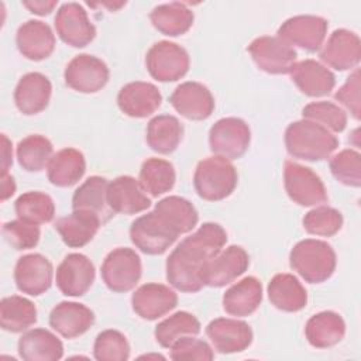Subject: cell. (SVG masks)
I'll return each mask as SVG.
<instances>
[{
  "label": "cell",
  "mask_w": 361,
  "mask_h": 361,
  "mask_svg": "<svg viewBox=\"0 0 361 361\" xmlns=\"http://www.w3.org/2000/svg\"><path fill=\"white\" fill-rule=\"evenodd\" d=\"M227 243L226 230L217 223L202 224L183 238L166 259V279L178 290L193 293L203 286V269Z\"/></svg>",
  "instance_id": "cell-1"
},
{
  "label": "cell",
  "mask_w": 361,
  "mask_h": 361,
  "mask_svg": "<svg viewBox=\"0 0 361 361\" xmlns=\"http://www.w3.org/2000/svg\"><path fill=\"white\" fill-rule=\"evenodd\" d=\"M285 147L290 157L316 162L327 159L337 149L338 140L324 127L303 118L286 127Z\"/></svg>",
  "instance_id": "cell-2"
},
{
  "label": "cell",
  "mask_w": 361,
  "mask_h": 361,
  "mask_svg": "<svg viewBox=\"0 0 361 361\" xmlns=\"http://www.w3.org/2000/svg\"><path fill=\"white\" fill-rule=\"evenodd\" d=\"M289 264L309 283L327 281L336 269V252L322 240L306 238L299 241L289 254Z\"/></svg>",
  "instance_id": "cell-3"
},
{
  "label": "cell",
  "mask_w": 361,
  "mask_h": 361,
  "mask_svg": "<svg viewBox=\"0 0 361 361\" xmlns=\"http://www.w3.org/2000/svg\"><path fill=\"white\" fill-rule=\"evenodd\" d=\"M237 179V171L230 159L213 155L197 164L193 175V186L202 199L219 202L234 192Z\"/></svg>",
  "instance_id": "cell-4"
},
{
  "label": "cell",
  "mask_w": 361,
  "mask_h": 361,
  "mask_svg": "<svg viewBox=\"0 0 361 361\" xmlns=\"http://www.w3.org/2000/svg\"><path fill=\"white\" fill-rule=\"evenodd\" d=\"M179 234L176 227L157 210L135 219L130 227L133 244L148 255L164 254Z\"/></svg>",
  "instance_id": "cell-5"
},
{
  "label": "cell",
  "mask_w": 361,
  "mask_h": 361,
  "mask_svg": "<svg viewBox=\"0 0 361 361\" xmlns=\"http://www.w3.org/2000/svg\"><path fill=\"white\" fill-rule=\"evenodd\" d=\"M141 259L127 247L110 251L102 264V278L106 286L117 293L131 290L141 278Z\"/></svg>",
  "instance_id": "cell-6"
},
{
  "label": "cell",
  "mask_w": 361,
  "mask_h": 361,
  "mask_svg": "<svg viewBox=\"0 0 361 361\" xmlns=\"http://www.w3.org/2000/svg\"><path fill=\"white\" fill-rule=\"evenodd\" d=\"M189 54L171 41L155 42L147 52L145 66L158 82H175L189 71Z\"/></svg>",
  "instance_id": "cell-7"
},
{
  "label": "cell",
  "mask_w": 361,
  "mask_h": 361,
  "mask_svg": "<svg viewBox=\"0 0 361 361\" xmlns=\"http://www.w3.org/2000/svg\"><path fill=\"white\" fill-rule=\"evenodd\" d=\"M251 141L248 124L237 117H226L216 121L209 131V145L214 155L227 159L241 158Z\"/></svg>",
  "instance_id": "cell-8"
},
{
  "label": "cell",
  "mask_w": 361,
  "mask_h": 361,
  "mask_svg": "<svg viewBox=\"0 0 361 361\" xmlns=\"http://www.w3.org/2000/svg\"><path fill=\"white\" fill-rule=\"evenodd\" d=\"M283 183L290 200L300 206H317L327 202V190L322 179L310 168L298 162H285Z\"/></svg>",
  "instance_id": "cell-9"
},
{
  "label": "cell",
  "mask_w": 361,
  "mask_h": 361,
  "mask_svg": "<svg viewBox=\"0 0 361 361\" xmlns=\"http://www.w3.org/2000/svg\"><path fill=\"white\" fill-rule=\"evenodd\" d=\"M255 65L271 75L290 73L296 63V51L278 37H258L248 45Z\"/></svg>",
  "instance_id": "cell-10"
},
{
  "label": "cell",
  "mask_w": 361,
  "mask_h": 361,
  "mask_svg": "<svg viewBox=\"0 0 361 361\" xmlns=\"http://www.w3.org/2000/svg\"><path fill=\"white\" fill-rule=\"evenodd\" d=\"M327 20L319 16H295L288 18L278 30V38L288 45H296L309 52L322 48L327 34Z\"/></svg>",
  "instance_id": "cell-11"
},
{
  "label": "cell",
  "mask_w": 361,
  "mask_h": 361,
  "mask_svg": "<svg viewBox=\"0 0 361 361\" xmlns=\"http://www.w3.org/2000/svg\"><path fill=\"white\" fill-rule=\"evenodd\" d=\"M107 65L89 54L76 55L65 68V83L80 93H96L109 82Z\"/></svg>",
  "instance_id": "cell-12"
},
{
  "label": "cell",
  "mask_w": 361,
  "mask_h": 361,
  "mask_svg": "<svg viewBox=\"0 0 361 361\" xmlns=\"http://www.w3.org/2000/svg\"><path fill=\"white\" fill-rule=\"evenodd\" d=\"M54 24L58 37L73 48H83L96 37V28L79 3L62 4L56 11Z\"/></svg>",
  "instance_id": "cell-13"
},
{
  "label": "cell",
  "mask_w": 361,
  "mask_h": 361,
  "mask_svg": "<svg viewBox=\"0 0 361 361\" xmlns=\"http://www.w3.org/2000/svg\"><path fill=\"white\" fill-rule=\"evenodd\" d=\"M94 265L83 254H68L56 268V286L65 296H83L94 282Z\"/></svg>",
  "instance_id": "cell-14"
},
{
  "label": "cell",
  "mask_w": 361,
  "mask_h": 361,
  "mask_svg": "<svg viewBox=\"0 0 361 361\" xmlns=\"http://www.w3.org/2000/svg\"><path fill=\"white\" fill-rule=\"evenodd\" d=\"M250 265L247 251L240 245H230L212 258L203 269V282L210 288H221L243 275Z\"/></svg>",
  "instance_id": "cell-15"
},
{
  "label": "cell",
  "mask_w": 361,
  "mask_h": 361,
  "mask_svg": "<svg viewBox=\"0 0 361 361\" xmlns=\"http://www.w3.org/2000/svg\"><path fill=\"white\" fill-rule=\"evenodd\" d=\"M52 264L41 254H27L18 258L14 268V281L20 292L39 296L51 288Z\"/></svg>",
  "instance_id": "cell-16"
},
{
  "label": "cell",
  "mask_w": 361,
  "mask_h": 361,
  "mask_svg": "<svg viewBox=\"0 0 361 361\" xmlns=\"http://www.w3.org/2000/svg\"><path fill=\"white\" fill-rule=\"evenodd\" d=\"M169 102L172 107L188 120H206L214 110V99L210 90L199 82H185L176 86Z\"/></svg>",
  "instance_id": "cell-17"
},
{
  "label": "cell",
  "mask_w": 361,
  "mask_h": 361,
  "mask_svg": "<svg viewBox=\"0 0 361 361\" xmlns=\"http://www.w3.org/2000/svg\"><path fill=\"white\" fill-rule=\"evenodd\" d=\"M206 334L214 350L221 354L241 353L252 343L251 327L245 322L237 319H214L207 324Z\"/></svg>",
  "instance_id": "cell-18"
},
{
  "label": "cell",
  "mask_w": 361,
  "mask_h": 361,
  "mask_svg": "<svg viewBox=\"0 0 361 361\" xmlns=\"http://www.w3.org/2000/svg\"><path fill=\"white\" fill-rule=\"evenodd\" d=\"M319 56L327 66L336 71L355 69L361 59V41L353 31L336 30L329 37Z\"/></svg>",
  "instance_id": "cell-19"
},
{
  "label": "cell",
  "mask_w": 361,
  "mask_h": 361,
  "mask_svg": "<svg viewBox=\"0 0 361 361\" xmlns=\"http://www.w3.org/2000/svg\"><path fill=\"white\" fill-rule=\"evenodd\" d=\"M176 303V293L162 283L141 285L131 296L133 310L144 320H157L165 316L175 309Z\"/></svg>",
  "instance_id": "cell-20"
},
{
  "label": "cell",
  "mask_w": 361,
  "mask_h": 361,
  "mask_svg": "<svg viewBox=\"0 0 361 361\" xmlns=\"http://www.w3.org/2000/svg\"><path fill=\"white\" fill-rule=\"evenodd\" d=\"M162 96L158 87L148 82H130L124 85L117 94L120 110L134 118L151 116L161 106Z\"/></svg>",
  "instance_id": "cell-21"
},
{
  "label": "cell",
  "mask_w": 361,
  "mask_h": 361,
  "mask_svg": "<svg viewBox=\"0 0 361 361\" xmlns=\"http://www.w3.org/2000/svg\"><path fill=\"white\" fill-rule=\"evenodd\" d=\"M107 204L110 210L121 214H137L151 206L140 182L133 176H118L107 186Z\"/></svg>",
  "instance_id": "cell-22"
},
{
  "label": "cell",
  "mask_w": 361,
  "mask_h": 361,
  "mask_svg": "<svg viewBox=\"0 0 361 361\" xmlns=\"http://www.w3.org/2000/svg\"><path fill=\"white\" fill-rule=\"evenodd\" d=\"M20 54L30 61H42L55 49V35L51 27L39 20H28L21 24L16 34Z\"/></svg>",
  "instance_id": "cell-23"
},
{
  "label": "cell",
  "mask_w": 361,
  "mask_h": 361,
  "mask_svg": "<svg viewBox=\"0 0 361 361\" xmlns=\"http://www.w3.org/2000/svg\"><path fill=\"white\" fill-rule=\"evenodd\" d=\"M51 93L52 85L49 79L39 72H30L18 80L14 90V102L23 114L32 116L47 109Z\"/></svg>",
  "instance_id": "cell-24"
},
{
  "label": "cell",
  "mask_w": 361,
  "mask_h": 361,
  "mask_svg": "<svg viewBox=\"0 0 361 361\" xmlns=\"http://www.w3.org/2000/svg\"><path fill=\"white\" fill-rule=\"evenodd\" d=\"M94 323V313L78 302H61L49 314V326L65 338L85 334Z\"/></svg>",
  "instance_id": "cell-25"
},
{
  "label": "cell",
  "mask_w": 361,
  "mask_h": 361,
  "mask_svg": "<svg viewBox=\"0 0 361 361\" xmlns=\"http://www.w3.org/2000/svg\"><path fill=\"white\" fill-rule=\"evenodd\" d=\"M290 78L298 89L310 97L327 96L336 85L334 73L314 59H303L295 63Z\"/></svg>",
  "instance_id": "cell-26"
},
{
  "label": "cell",
  "mask_w": 361,
  "mask_h": 361,
  "mask_svg": "<svg viewBox=\"0 0 361 361\" xmlns=\"http://www.w3.org/2000/svg\"><path fill=\"white\" fill-rule=\"evenodd\" d=\"M102 223L103 220L92 212L73 210L55 223V230L68 247L80 248L93 240Z\"/></svg>",
  "instance_id": "cell-27"
},
{
  "label": "cell",
  "mask_w": 361,
  "mask_h": 361,
  "mask_svg": "<svg viewBox=\"0 0 361 361\" xmlns=\"http://www.w3.org/2000/svg\"><path fill=\"white\" fill-rule=\"evenodd\" d=\"M262 302V285L255 276H245L223 295V309L237 317L252 314Z\"/></svg>",
  "instance_id": "cell-28"
},
{
  "label": "cell",
  "mask_w": 361,
  "mask_h": 361,
  "mask_svg": "<svg viewBox=\"0 0 361 361\" xmlns=\"http://www.w3.org/2000/svg\"><path fill=\"white\" fill-rule=\"evenodd\" d=\"M18 354L25 361H58L63 355V344L49 330L32 329L20 337Z\"/></svg>",
  "instance_id": "cell-29"
},
{
  "label": "cell",
  "mask_w": 361,
  "mask_h": 361,
  "mask_svg": "<svg viewBox=\"0 0 361 361\" xmlns=\"http://www.w3.org/2000/svg\"><path fill=\"white\" fill-rule=\"evenodd\" d=\"M345 334L343 317L331 310L320 312L312 316L305 326V336L310 345L316 348H329L338 344Z\"/></svg>",
  "instance_id": "cell-30"
},
{
  "label": "cell",
  "mask_w": 361,
  "mask_h": 361,
  "mask_svg": "<svg viewBox=\"0 0 361 361\" xmlns=\"http://www.w3.org/2000/svg\"><path fill=\"white\" fill-rule=\"evenodd\" d=\"M269 302L282 312H299L307 303V292L290 274H276L268 283Z\"/></svg>",
  "instance_id": "cell-31"
},
{
  "label": "cell",
  "mask_w": 361,
  "mask_h": 361,
  "mask_svg": "<svg viewBox=\"0 0 361 361\" xmlns=\"http://www.w3.org/2000/svg\"><path fill=\"white\" fill-rule=\"evenodd\" d=\"M47 168L48 179L52 185L69 188L82 179L86 171V161L79 149L63 148L54 154Z\"/></svg>",
  "instance_id": "cell-32"
},
{
  "label": "cell",
  "mask_w": 361,
  "mask_h": 361,
  "mask_svg": "<svg viewBox=\"0 0 361 361\" xmlns=\"http://www.w3.org/2000/svg\"><path fill=\"white\" fill-rule=\"evenodd\" d=\"M183 137V126L169 114L155 116L147 126V144L158 154H171L180 144Z\"/></svg>",
  "instance_id": "cell-33"
},
{
  "label": "cell",
  "mask_w": 361,
  "mask_h": 361,
  "mask_svg": "<svg viewBox=\"0 0 361 361\" xmlns=\"http://www.w3.org/2000/svg\"><path fill=\"white\" fill-rule=\"evenodd\" d=\"M149 20L161 34L168 37H178L189 31L195 16L186 4L173 1L157 6L151 11Z\"/></svg>",
  "instance_id": "cell-34"
},
{
  "label": "cell",
  "mask_w": 361,
  "mask_h": 361,
  "mask_svg": "<svg viewBox=\"0 0 361 361\" xmlns=\"http://www.w3.org/2000/svg\"><path fill=\"white\" fill-rule=\"evenodd\" d=\"M107 179L102 176L87 178L73 193L72 209L73 210H87L97 214L102 220L109 219V204H107Z\"/></svg>",
  "instance_id": "cell-35"
},
{
  "label": "cell",
  "mask_w": 361,
  "mask_h": 361,
  "mask_svg": "<svg viewBox=\"0 0 361 361\" xmlns=\"http://www.w3.org/2000/svg\"><path fill=\"white\" fill-rule=\"evenodd\" d=\"M35 305L18 295L7 296L0 302V326L10 333H21L35 324Z\"/></svg>",
  "instance_id": "cell-36"
},
{
  "label": "cell",
  "mask_w": 361,
  "mask_h": 361,
  "mask_svg": "<svg viewBox=\"0 0 361 361\" xmlns=\"http://www.w3.org/2000/svg\"><path fill=\"white\" fill-rule=\"evenodd\" d=\"M175 179V169L169 161L148 158L141 165L138 182L144 192L149 193L152 197H158L173 188Z\"/></svg>",
  "instance_id": "cell-37"
},
{
  "label": "cell",
  "mask_w": 361,
  "mask_h": 361,
  "mask_svg": "<svg viewBox=\"0 0 361 361\" xmlns=\"http://www.w3.org/2000/svg\"><path fill=\"white\" fill-rule=\"evenodd\" d=\"M54 152L52 142L39 134H32L23 138L16 149L18 164L27 172H41L48 166Z\"/></svg>",
  "instance_id": "cell-38"
},
{
  "label": "cell",
  "mask_w": 361,
  "mask_h": 361,
  "mask_svg": "<svg viewBox=\"0 0 361 361\" xmlns=\"http://www.w3.org/2000/svg\"><path fill=\"white\" fill-rule=\"evenodd\" d=\"M200 333V322L189 312H176L155 327L154 336L161 347L171 348L175 341L185 336Z\"/></svg>",
  "instance_id": "cell-39"
},
{
  "label": "cell",
  "mask_w": 361,
  "mask_h": 361,
  "mask_svg": "<svg viewBox=\"0 0 361 361\" xmlns=\"http://www.w3.org/2000/svg\"><path fill=\"white\" fill-rule=\"evenodd\" d=\"M16 214L20 220L32 224L49 223L55 216V204L49 195L44 192H25L14 203Z\"/></svg>",
  "instance_id": "cell-40"
},
{
  "label": "cell",
  "mask_w": 361,
  "mask_h": 361,
  "mask_svg": "<svg viewBox=\"0 0 361 361\" xmlns=\"http://www.w3.org/2000/svg\"><path fill=\"white\" fill-rule=\"evenodd\" d=\"M154 210L165 216L180 234L192 231L199 220L195 206L180 196H168L161 199L155 204Z\"/></svg>",
  "instance_id": "cell-41"
},
{
  "label": "cell",
  "mask_w": 361,
  "mask_h": 361,
  "mask_svg": "<svg viewBox=\"0 0 361 361\" xmlns=\"http://www.w3.org/2000/svg\"><path fill=\"white\" fill-rule=\"evenodd\" d=\"M302 116L305 120L313 121L330 133H341L347 126L345 111L331 102H313L303 107Z\"/></svg>",
  "instance_id": "cell-42"
},
{
  "label": "cell",
  "mask_w": 361,
  "mask_h": 361,
  "mask_svg": "<svg viewBox=\"0 0 361 361\" xmlns=\"http://www.w3.org/2000/svg\"><path fill=\"white\" fill-rule=\"evenodd\" d=\"M343 226V214L329 206H319L307 212L303 217V227L309 234L331 237L340 231Z\"/></svg>",
  "instance_id": "cell-43"
},
{
  "label": "cell",
  "mask_w": 361,
  "mask_h": 361,
  "mask_svg": "<svg viewBox=\"0 0 361 361\" xmlns=\"http://www.w3.org/2000/svg\"><path fill=\"white\" fill-rule=\"evenodd\" d=\"M93 355L97 361H126L130 357V344L123 333L109 329L97 334Z\"/></svg>",
  "instance_id": "cell-44"
},
{
  "label": "cell",
  "mask_w": 361,
  "mask_h": 361,
  "mask_svg": "<svg viewBox=\"0 0 361 361\" xmlns=\"http://www.w3.org/2000/svg\"><path fill=\"white\" fill-rule=\"evenodd\" d=\"M331 175L343 185L360 188L361 185V155L354 149H343L330 159Z\"/></svg>",
  "instance_id": "cell-45"
},
{
  "label": "cell",
  "mask_w": 361,
  "mask_h": 361,
  "mask_svg": "<svg viewBox=\"0 0 361 361\" xmlns=\"http://www.w3.org/2000/svg\"><path fill=\"white\" fill-rule=\"evenodd\" d=\"M4 240L16 250H30L34 248L39 241V227L38 224L27 223L24 220H13L3 224Z\"/></svg>",
  "instance_id": "cell-46"
},
{
  "label": "cell",
  "mask_w": 361,
  "mask_h": 361,
  "mask_svg": "<svg viewBox=\"0 0 361 361\" xmlns=\"http://www.w3.org/2000/svg\"><path fill=\"white\" fill-rule=\"evenodd\" d=\"M169 350H171V358L175 361H180V360L210 361L214 358V353L212 347L206 341L199 340L195 336L180 337L178 341L173 343V345Z\"/></svg>",
  "instance_id": "cell-47"
},
{
  "label": "cell",
  "mask_w": 361,
  "mask_h": 361,
  "mask_svg": "<svg viewBox=\"0 0 361 361\" xmlns=\"http://www.w3.org/2000/svg\"><path fill=\"white\" fill-rule=\"evenodd\" d=\"M334 99L341 103L351 116L358 120L360 118V69L355 68L354 72L347 78L345 83L334 93Z\"/></svg>",
  "instance_id": "cell-48"
},
{
  "label": "cell",
  "mask_w": 361,
  "mask_h": 361,
  "mask_svg": "<svg viewBox=\"0 0 361 361\" xmlns=\"http://www.w3.org/2000/svg\"><path fill=\"white\" fill-rule=\"evenodd\" d=\"M58 1L55 0H32V1H23V6L28 8L31 13L37 16H47L49 14L55 7Z\"/></svg>",
  "instance_id": "cell-49"
},
{
  "label": "cell",
  "mask_w": 361,
  "mask_h": 361,
  "mask_svg": "<svg viewBox=\"0 0 361 361\" xmlns=\"http://www.w3.org/2000/svg\"><path fill=\"white\" fill-rule=\"evenodd\" d=\"M3 147H1V175H6L8 171V166L13 164V151H11V144L8 138L3 134L1 135Z\"/></svg>",
  "instance_id": "cell-50"
},
{
  "label": "cell",
  "mask_w": 361,
  "mask_h": 361,
  "mask_svg": "<svg viewBox=\"0 0 361 361\" xmlns=\"http://www.w3.org/2000/svg\"><path fill=\"white\" fill-rule=\"evenodd\" d=\"M16 192V182L14 178L8 173L1 175V202L7 200Z\"/></svg>",
  "instance_id": "cell-51"
}]
</instances>
